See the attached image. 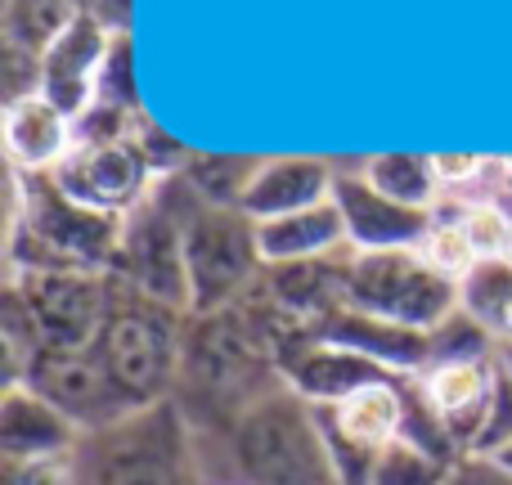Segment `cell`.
<instances>
[{"label": "cell", "instance_id": "obj_1", "mask_svg": "<svg viewBox=\"0 0 512 485\" xmlns=\"http://www.w3.org/2000/svg\"><path fill=\"white\" fill-rule=\"evenodd\" d=\"M283 387L279 328L248 297L239 306L189 315L185 360L171 405L189 423L194 441H216L261 396Z\"/></svg>", "mask_w": 512, "mask_h": 485}, {"label": "cell", "instance_id": "obj_2", "mask_svg": "<svg viewBox=\"0 0 512 485\" xmlns=\"http://www.w3.org/2000/svg\"><path fill=\"white\" fill-rule=\"evenodd\" d=\"M207 485H342L319 409L283 382L216 441H194Z\"/></svg>", "mask_w": 512, "mask_h": 485}, {"label": "cell", "instance_id": "obj_3", "mask_svg": "<svg viewBox=\"0 0 512 485\" xmlns=\"http://www.w3.org/2000/svg\"><path fill=\"white\" fill-rule=\"evenodd\" d=\"M126 216L72 203L50 176L9 171L5 274L18 270H95L113 274Z\"/></svg>", "mask_w": 512, "mask_h": 485}, {"label": "cell", "instance_id": "obj_4", "mask_svg": "<svg viewBox=\"0 0 512 485\" xmlns=\"http://www.w3.org/2000/svg\"><path fill=\"white\" fill-rule=\"evenodd\" d=\"M185 328V310H171L113 279V301H108L95 355L113 378L117 396L131 405V414L171 405L180 382V360H185Z\"/></svg>", "mask_w": 512, "mask_h": 485}, {"label": "cell", "instance_id": "obj_5", "mask_svg": "<svg viewBox=\"0 0 512 485\" xmlns=\"http://www.w3.org/2000/svg\"><path fill=\"white\" fill-rule=\"evenodd\" d=\"M167 194L180 212V234H185V270H189L194 315L248 301L265 274L256 221L243 207H216L207 198H198L185 185V176H167Z\"/></svg>", "mask_w": 512, "mask_h": 485}, {"label": "cell", "instance_id": "obj_6", "mask_svg": "<svg viewBox=\"0 0 512 485\" xmlns=\"http://www.w3.org/2000/svg\"><path fill=\"white\" fill-rule=\"evenodd\" d=\"M77 485H207V472L180 409L158 405L81 436Z\"/></svg>", "mask_w": 512, "mask_h": 485}, {"label": "cell", "instance_id": "obj_7", "mask_svg": "<svg viewBox=\"0 0 512 485\" xmlns=\"http://www.w3.org/2000/svg\"><path fill=\"white\" fill-rule=\"evenodd\" d=\"M346 306L400 328L432 333L459 310V283L441 274L418 247L346 256Z\"/></svg>", "mask_w": 512, "mask_h": 485}, {"label": "cell", "instance_id": "obj_8", "mask_svg": "<svg viewBox=\"0 0 512 485\" xmlns=\"http://www.w3.org/2000/svg\"><path fill=\"white\" fill-rule=\"evenodd\" d=\"M41 351H90L104 333L113 274L95 270H18L5 274Z\"/></svg>", "mask_w": 512, "mask_h": 485}, {"label": "cell", "instance_id": "obj_9", "mask_svg": "<svg viewBox=\"0 0 512 485\" xmlns=\"http://www.w3.org/2000/svg\"><path fill=\"white\" fill-rule=\"evenodd\" d=\"M113 279L144 292V297L162 301V306L194 315L189 270H185V234H180V212L167 194V180L149 194V203H140L126 216L117 261H113Z\"/></svg>", "mask_w": 512, "mask_h": 485}, {"label": "cell", "instance_id": "obj_10", "mask_svg": "<svg viewBox=\"0 0 512 485\" xmlns=\"http://www.w3.org/2000/svg\"><path fill=\"white\" fill-rule=\"evenodd\" d=\"M50 180L72 203L104 216H131L162 185L158 167L140 144V131L122 135V140H77L68 158L59 162V171H50Z\"/></svg>", "mask_w": 512, "mask_h": 485}, {"label": "cell", "instance_id": "obj_11", "mask_svg": "<svg viewBox=\"0 0 512 485\" xmlns=\"http://www.w3.org/2000/svg\"><path fill=\"white\" fill-rule=\"evenodd\" d=\"M23 387L41 391L54 409H63L81 427V436L108 432L122 418H131V405L117 396L95 346L90 351H36L23 373Z\"/></svg>", "mask_w": 512, "mask_h": 485}, {"label": "cell", "instance_id": "obj_12", "mask_svg": "<svg viewBox=\"0 0 512 485\" xmlns=\"http://www.w3.org/2000/svg\"><path fill=\"white\" fill-rule=\"evenodd\" d=\"M418 396H423L427 414L436 418V427L445 432V441L454 445V454H472L486 414L495 405V387H499V360H445L432 364L414 378Z\"/></svg>", "mask_w": 512, "mask_h": 485}, {"label": "cell", "instance_id": "obj_13", "mask_svg": "<svg viewBox=\"0 0 512 485\" xmlns=\"http://www.w3.org/2000/svg\"><path fill=\"white\" fill-rule=\"evenodd\" d=\"M333 203L342 212L351 252H396V247H423L436 225V212H418L387 198L360 167H337Z\"/></svg>", "mask_w": 512, "mask_h": 485}, {"label": "cell", "instance_id": "obj_14", "mask_svg": "<svg viewBox=\"0 0 512 485\" xmlns=\"http://www.w3.org/2000/svg\"><path fill=\"white\" fill-rule=\"evenodd\" d=\"M279 364H283V382L319 409L337 405V400H346L351 391L369 387V382H378V378H396V373H387L382 364L364 360L360 351L337 346L315 333H301V337H292V342H283Z\"/></svg>", "mask_w": 512, "mask_h": 485}, {"label": "cell", "instance_id": "obj_15", "mask_svg": "<svg viewBox=\"0 0 512 485\" xmlns=\"http://www.w3.org/2000/svg\"><path fill=\"white\" fill-rule=\"evenodd\" d=\"M108 45H113V32H108L99 18L77 14L41 54V95L50 104H59L63 113L77 122L90 104H95V81L99 68L108 59Z\"/></svg>", "mask_w": 512, "mask_h": 485}, {"label": "cell", "instance_id": "obj_16", "mask_svg": "<svg viewBox=\"0 0 512 485\" xmlns=\"http://www.w3.org/2000/svg\"><path fill=\"white\" fill-rule=\"evenodd\" d=\"M81 445V427L63 409H54L41 391L5 387L0 396V459L5 463H36V459H63Z\"/></svg>", "mask_w": 512, "mask_h": 485}, {"label": "cell", "instance_id": "obj_17", "mask_svg": "<svg viewBox=\"0 0 512 485\" xmlns=\"http://www.w3.org/2000/svg\"><path fill=\"white\" fill-rule=\"evenodd\" d=\"M77 144V122L36 90L5 104V167L23 176H50Z\"/></svg>", "mask_w": 512, "mask_h": 485}, {"label": "cell", "instance_id": "obj_18", "mask_svg": "<svg viewBox=\"0 0 512 485\" xmlns=\"http://www.w3.org/2000/svg\"><path fill=\"white\" fill-rule=\"evenodd\" d=\"M337 185V162L306 158V153H288V158H261L248 194H243V212L261 221H279V216L306 212L333 198Z\"/></svg>", "mask_w": 512, "mask_h": 485}, {"label": "cell", "instance_id": "obj_19", "mask_svg": "<svg viewBox=\"0 0 512 485\" xmlns=\"http://www.w3.org/2000/svg\"><path fill=\"white\" fill-rule=\"evenodd\" d=\"M310 333L328 337V342H337V346H351V351L382 364V369L396 373V378H418V373L432 364V333L387 324V319L360 315V310H351V306H337L333 315L319 319Z\"/></svg>", "mask_w": 512, "mask_h": 485}, {"label": "cell", "instance_id": "obj_20", "mask_svg": "<svg viewBox=\"0 0 512 485\" xmlns=\"http://www.w3.org/2000/svg\"><path fill=\"white\" fill-rule=\"evenodd\" d=\"M256 243H261L265 265H306L351 252L342 212H337L333 198L319 207H306V212L279 216V221H261L256 225Z\"/></svg>", "mask_w": 512, "mask_h": 485}, {"label": "cell", "instance_id": "obj_21", "mask_svg": "<svg viewBox=\"0 0 512 485\" xmlns=\"http://www.w3.org/2000/svg\"><path fill=\"white\" fill-rule=\"evenodd\" d=\"M459 310L481 324L499 346L512 337V261L508 256H481L459 279Z\"/></svg>", "mask_w": 512, "mask_h": 485}, {"label": "cell", "instance_id": "obj_22", "mask_svg": "<svg viewBox=\"0 0 512 485\" xmlns=\"http://www.w3.org/2000/svg\"><path fill=\"white\" fill-rule=\"evenodd\" d=\"M360 171L387 198L418 207V212H436L445 198L441 167H436L432 153H373V158L360 162Z\"/></svg>", "mask_w": 512, "mask_h": 485}, {"label": "cell", "instance_id": "obj_23", "mask_svg": "<svg viewBox=\"0 0 512 485\" xmlns=\"http://www.w3.org/2000/svg\"><path fill=\"white\" fill-rule=\"evenodd\" d=\"M77 14H86V0H5V54L41 59Z\"/></svg>", "mask_w": 512, "mask_h": 485}, {"label": "cell", "instance_id": "obj_24", "mask_svg": "<svg viewBox=\"0 0 512 485\" xmlns=\"http://www.w3.org/2000/svg\"><path fill=\"white\" fill-rule=\"evenodd\" d=\"M256 167H261V158H230V153H194V158L185 162V185L194 189L198 198H207V203L216 207H243V194H248Z\"/></svg>", "mask_w": 512, "mask_h": 485}, {"label": "cell", "instance_id": "obj_25", "mask_svg": "<svg viewBox=\"0 0 512 485\" xmlns=\"http://www.w3.org/2000/svg\"><path fill=\"white\" fill-rule=\"evenodd\" d=\"M454 463L459 459H441V454H432L427 445L409 441V436L400 432L396 441L373 459L369 485H441L445 472H450Z\"/></svg>", "mask_w": 512, "mask_h": 485}, {"label": "cell", "instance_id": "obj_26", "mask_svg": "<svg viewBox=\"0 0 512 485\" xmlns=\"http://www.w3.org/2000/svg\"><path fill=\"white\" fill-rule=\"evenodd\" d=\"M95 104H113V108H126V113H144L140 108V95H135V72H131V36H113L108 45V59L99 68V81H95Z\"/></svg>", "mask_w": 512, "mask_h": 485}, {"label": "cell", "instance_id": "obj_27", "mask_svg": "<svg viewBox=\"0 0 512 485\" xmlns=\"http://www.w3.org/2000/svg\"><path fill=\"white\" fill-rule=\"evenodd\" d=\"M441 485H512V477L499 468L495 459H477V454H463Z\"/></svg>", "mask_w": 512, "mask_h": 485}, {"label": "cell", "instance_id": "obj_28", "mask_svg": "<svg viewBox=\"0 0 512 485\" xmlns=\"http://www.w3.org/2000/svg\"><path fill=\"white\" fill-rule=\"evenodd\" d=\"M495 360H499V369H504V378L512 382V337H508L504 346H499V355H495Z\"/></svg>", "mask_w": 512, "mask_h": 485}, {"label": "cell", "instance_id": "obj_29", "mask_svg": "<svg viewBox=\"0 0 512 485\" xmlns=\"http://www.w3.org/2000/svg\"><path fill=\"white\" fill-rule=\"evenodd\" d=\"M495 463H499V468H504V472H508V477H512V445H504V450H499V454H495Z\"/></svg>", "mask_w": 512, "mask_h": 485}]
</instances>
